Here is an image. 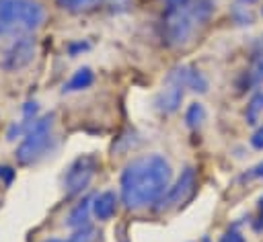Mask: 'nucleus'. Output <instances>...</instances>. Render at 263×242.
Here are the masks:
<instances>
[{"instance_id": "nucleus-1", "label": "nucleus", "mask_w": 263, "mask_h": 242, "mask_svg": "<svg viewBox=\"0 0 263 242\" xmlns=\"http://www.w3.org/2000/svg\"><path fill=\"white\" fill-rule=\"evenodd\" d=\"M171 164L160 154L132 160L121 172V201L127 209H146L158 203L171 187Z\"/></svg>"}, {"instance_id": "nucleus-2", "label": "nucleus", "mask_w": 263, "mask_h": 242, "mask_svg": "<svg viewBox=\"0 0 263 242\" xmlns=\"http://www.w3.org/2000/svg\"><path fill=\"white\" fill-rule=\"evenodd\" d=\"M214 12L212 0H183L166 6L162 16V41L168 47L187 45L195 33L210 21Z\"/></svg>"}, {"instance_id": "nucleus-3", "label": "nucleus", "mask_w": 263, "mask_h": 242, "mask_svg": "<svg viewBox=\"0 0 263 242\" xmlns=\"http://www.w3.org/2000/svg\"><path fill=\"white\" fill-rule=\"evenodd\" d=\"M43 21L45 10L37 0H0V37L31 33Z\"/></svg>"}, {"instance_id": "nucleus-4", "label": "nucleus", "mask_w": 263, "mask_h": 242, "mask_svg": "<svg viewBox=\"0 0 263 242\" xmlns=\"http://www.w3.org/2000/svg\"><path fill=\"white\" fill-rule=\"evenodd\" d=\"M51 148H53V113H47L29 123L23 142L16 150V160L25 166L35 164Z\"/></svg>"}, {"instance_id": "nucleus-5", "label": "nucleus", "mask_w": 263, "mask_h": 242, "mask_svg": "<svg viewBox=\"0 0 263 242\" xmlns=\"http://www.w3.org/2000/svg\"><path fill=\"white\" fill-rule=\"evenodd\" d=\"M99 168V158L95 154H82L78 156L70 168L66 170L64 174V191L66 195H80L88 185L90 180L95 178V172Z\"/></svg>"}, {"instance_id": "nucleus-6", "label": "nucleus", "mask_w": 263, "mask_h": 242, "mask_svg": "<svg viewBox=\"0 0 263 242\" xmlns=\"http://www.w3.org/2000/svg\"><path fill=\"white\" fill-rule=\"evenodd\" d=\"M195 185H197V176H195V170L191 166H187L181 176L177 178V183L173 187H168V191L164 193V197L158 201V209H171V207H179L183 205L185 201L191 199V195L195 193Z\"/></svg>"}, {"instance_id": "nucleus-7", "label": "nucleus", "mask_w": 263, "mask_h": 242, "mask_svg": "<svg viewBox=\"0 0 263 242\" xmlns=\"http://www.w3.org/2000/svg\"><path fill=\"white\" fill-rule=\"evenodd\" d=\"M185 88H187V86H185V82H183V78H181V72H179V68H175V70L166 76V84H164V88L158 92V96H156V100H154L156 109H158L160 113H164V115L175 113V111L181 107Z\"/></svg>"}, {"instance_id": "nucleus-8", "label": "nucleus", "mask_w": 263, "mask_h": 242, "mask_svg": "<svg viewBox=\"0 0 263 242\" xmlns=\"http://www.w3.org/2000/svg\"><path fill=\"white\" fill-rule=\"evenodd\" d=\"M33 55H35V41L29 37H18L4 55V68L21 70L33 59Z\"/></svg>"}, {"instance_id": "nucleus-9", "label": "nucleus", "mask_w": 263, "mask_h": 242, "mask_svg": "<svg viewBox=\"0 0 263 242\" xmlns=\"http://www.w3.org/2000/svg\"><path fill=\"white\" fill-rule=\"evenodd\" d=\"M115 211H117V195L113 191H105L92 199V213L97 219L107 221L115 215Z\"/></svg>"}, {"instance_id": "nucleus-10", "label": "nucleus", "mask_w": 263, "mask_h": 242, "mask_svg": "<svg viewBox=\"0 0 263 242\" xmlns=\"http://www.w3.org/2000/svg\"><path fill=\"white\" fill-rule=\"evenodd\" d=\"M92 82H95V74H92V70H90V68H80V70H76L74 76L64 84L62 90H64V92H78V90L88 88Z\"/></svg>"}, {"instance_id": "nucleus-11", "label": "nucleus", "mask_w": 263, "mask_h": 242, "mask_svg": "<svg viewBox=\"0 0 263 242\" xmlns=\"http://www.w3.org/2000/svg\"><path fill=\"white\" fill-rule=\"evenodd\" d=\"M90 209H92L90 199H82V201L72 209V213H70V217H68V226L74 228V230L88 226V211H90Z\"/></svg>"}, {"instance_id": "nucleus-12", "label": "nucleus", "mask_w": 263, "mask_h": 242, "mask_svg": "<svg viewBox=\"0 0 263 242\" xmlns=\"http://www.w3.org/2000/svg\"><path fill=\"white\" fill-rule=\"evenodd\" d=\"M185 121H187V125L193 127V129L201 127L203 121H205V109H203V105H199V103L189 105V109H187V113H185Z\"/></svg>"}, {"instance_id": "nucleus-13", "label": "nucleus", "mask_w": 263, "mask_h": 242, "mask_svg": "<svg viewBox=\"0 0 263 242\" xmlns=\"http://www.w3.org/2000/svg\"><path fill=\"white\" fill-rule=\"evenodd\" d=\"M58 4L70 12H86V10L95 8L99 4V0H58Z\"/></svg>"}, {"instance_id": "nucleus-14", "label": "nucleus", "mask_w": 263, "mask_h": 242, "mask_svg": "<svg viewBox=\"0 0 263 242\" xmlns=\"http://www.w3.org/2000/svg\"><path fill=\"white\" fill-rule=\"evenodd\" d=\"M261 111H263V84L259 86V90L255 92V96L251 98V103L247 107V119H249V123H255Z\"/></svg>"}, {"instance_id": "nucleus-15", "label": "nucleus", "mask_w": 263, "mask_h": 242, "mask_svg": "<svg viewBox=\"0 0 263 242\" xmlns=\"http://www.w3.org/2000/svg\"><path fill=\"white\" fill-rule=\"evenodd\" d=\"M255 178H263V160H261L259 164L251 166V168L240 176V180H255Z\"/></svg>"}, {"instance_id": "nucleus-16", "label": "nucleus", "mask_w": 263, "mask_h": 242, "mask_svg": "<svg viewBox=\"0 0 263 242\" xmlns=\"http://www.w3.org/2000/svg\"><path fill=\"white\" fill-rule=\"evenodd\" d=\"M220 242H245V236H242L238 230L232 228V230H228V232L220 238Z\"/></svg>"}, {"instance_id": "nucleus-17", "label": "nucleus", "mask_w": 263, "mask_h": 242, "mask_svg": "<svg viewBox=\"0 0 263 242\" xmlns=\"http://www.w3.org/2000/svg\"><path fill=\"white\" fill-rule=\"evenodd\" d=\"M251 146L255 148V150H263V123L257 127V131L253 133V137H251Z\"/></svg>"}, {"instance_id": "nucleus-18", "label": "nucleus", "mask_w": 263, "mask_h": 242, "mask_svg": "<svg viewBox=\"0 0 263 242\" xmlns=\"http://www.w3.org/2000/svg\"><path fill=\"white\" fill-rule=\"evenodd\" d=\"M253 228H255V232H263V197L259 199V215H257Z\"/></svg>"}, {"instance_id": "nucleus-19", "label": "nucleus", "mask_w": 263, "mask_h": 242, "mask_svg": "<svg viewBox=\"0 0 263 242\" xmlns=\"http://www.w3.org/2000/svg\"><path fill=\"white\" fill-rule=\"evenodd\" d=\"M166 2V6H173V4H179V2H183V0H164Z\"/></svg>"}, {"instance_id": "nucleus-20", "label": "nucleus", "mask_w": 263, "mask_h": 242, "mask_svg": "<svg viewBox=\"0 0 263 242\" xmlns=\"http://www.w3.org/2000/svg\"><path fill=\"white\" fill-rule=\"evenodd\" d=\"M45 242H74L72 238L70 240H58V238H51V240H45Z\"/></svg>"}, {"instance_id": "nucleus-21", "label": "nucleus", "mask_w": 263, "mask_h": 242, "mask_svg": "<svg viewBox=\"0 0 263 242\" xmlns=\"http://www.w3.org/2000/svg\"><path fill=\"white\" fill-rule=\"evenodd\" d=\"M197 242H210V238H205V236H203V238H201V240H197Z\"/></svg>"}, {"instance_id": "nucleus-22", "label": "nucleus", "mask_w": 263, "mask_h": 242, "mask_svg": "<svg viewBox=\"0 0 263 242\" xmlns=\"http://www.w3.org/2000/svg\"><path fill=\"white\" fill-rule=\"evenodd\" d=\"M240 2H255V0H240Z\"/></svg>"}, {"instance_id": "nucleus-23", "label": "nucleus", "mask_w": 263, "mask_h": 242, "mask_svg": "<svg viewBox=\"0 0 263 242\" xmlns=\"http://www.w3.org/2000/svg\"><path fill=\"white\" fill-rule=\"evenodd\" d=\"M261 12H263V8H261Z\"/></svg>"}]
</instances>
